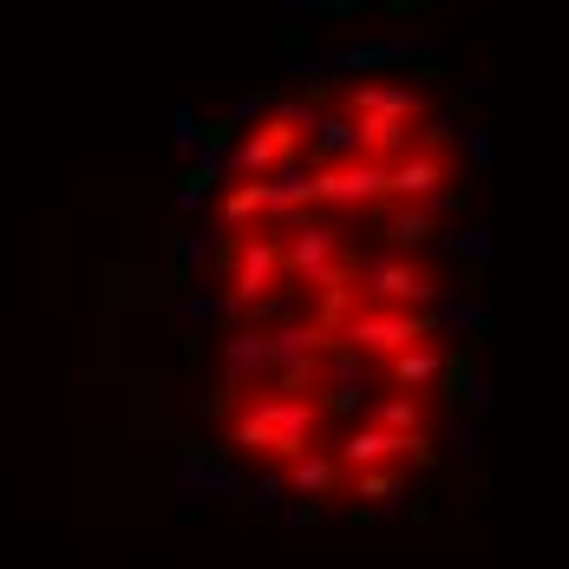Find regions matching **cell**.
Segmentation results:
<instances>
[{"label": "cell", "mask_w": 569, "mask_h": 569, "mask_svg": "<svg viewBox=\"0 0 569 569\" xmlns=\"http://www.w3.org/2000/svg\"><path fill=\"white\" fill-rule=\"evenodd\" d=\"M315 426H321V406H315V399L269 393L236 419L229 446H242V452H276L282 465H301V458L315 452Z\"/></svg>", "instance_id": "1"}, {"label": "cell", "mask_w": 569, "mask_h": 569, "mask_svg": "<svg viewBox=\"0 0 569 569\" xmlns=\"http://www.w3.org/2000/svg\"><path fill=\"white\" fill-rule=\"evenodd\" d=\"M439 328V315H419V308H373V315H353L347 321L341 341L353 347V353H406L412 341H426Z\"/></svg>", "instance_id": "2"}, {"label": "cell", "mask_w": 569, "mask_h": 569, "mask_svg": "<svg viewBox=\"0 0 569 569\" xmlns=\"http://www.w3.org/2000/svg\"><path fill=\"white\" fill-rule=\"evenodd\" d=\"M373 197H393V164H321L315 171V210H353V203H373Z\"/></svg>", "instance_id": "3"}, {"label": "cell", "mask_w": 569, "mask_h": 569, "mask_svg": "<svg viewBox=\"0 0 569 569\" xmlns=\"http://www.w3.org/2000/svg\"><path fill=\"white\" fill-rule=\"evenodd\" d=\"M367 295L393 308V301H432L439 282H432L426 269H412V262H373V269H367Z\"/></svg>", "instance_id": "4"}, {"label": "cell", "mask_w": 569, "mask_h": 569, "mask_svg": "<svg viewBox=\"0 0 569 569\" xmlns=\"http://www.w3.org/2000/svg\"><path fill=\"white\" fill-rule=\"evenodd\" d=\"M393 197H406L412 210H432L446 197V158H406V164H393Z\"/></svg>", "instance_id": "5"}, {"label": "cell", "mask_w": 569, "mask_h": 569, "mask_svg": "<svg viewBox=\"0 0 569 569\" xmlns=\"http://www.w3.org/2000/svg\"><path fill=\"white\" fill-rule=\"evenodd\" d=\"M347 112H353V118H367V112L419 118V112H426V99H419V92H406V86H387V79H367V86H353V92H347Z\"/></svg>", "instance_id": "6"}, {"label": "cell", "mask_w": 569, "mask_h": 569, "mask_svg": "<svg viewBox=\"0 0 569 569\" xmlns=\"http://www.w3.org/2000/svg\"><path fill=\"white\" fill-rule=\"evenodd\" d=\"M399 452H406V439H393L387 426H360V432H347V439H341V465H360V471L393 465Z\"/></svg>", "instance_id": "7"}, {"label": "cell", "mask_w": 569, "mask_h": 569, "mask_svg": "<svg viewBox=\"0 0 569 569\" xmlns=\"http://www.w3.org/2000/svg\"><path fill=\"white\" fill-rule=\"evenodd\" d=\"M387 380L393 387H432V380H446V347H406V353H393Z\"/></svg>", "instance_id": "8"}, {"label": "cell", "mask_w": 569, "mask_h": 569, "mask_svg": "<svg viewBox=\"0 0 569 569\" xmlns=\"http://www.w3.org/2000/svg\"><path fill=\"white\" fill-rule=\"evenodd\" d=\"M288 485H295L301 498H328V491L341 485V458H328V452H308L301 465H288Z\"/></svg>", "instance_id": "9"}, {"label": "cell", "mask_w": 569, "mask_h": 569, "mask_svg": "<svg viewBox=\"0 0 569 569\" xmlns=\"http://www.w3.org/2000/svg\"><path fill=\"white\" fill-rule=\"evenodd\" d=\"M217 217H223V223H249V217H269V183H262V177H242L236 190H223V197H217Z\"/></svg>", "instance_id": "10"}, {"label": "cell", "mask_w": 569, "mask_h": 569, "mask_svg": "<svg viewBox=\"0 0 569 569\" xmlns=\"http://www.w3.org/2000/svg\"><path fill=\"white\" fill-rule=\"evenodd\" d=\"M432 236H439V210H406V217L387 223V242H393V249H419V242H432Z\"/></svg>", "instance_id": "11"}, {"label": "cell", "mask_w": 569, "mask_h": 569, "mask_svg": "<svg viewBox=\"0 0 569 569\" xmlns=\"http://www.w3.org/2000/svg\"><path fill=\"white\" fill-rule=\"evenodd\" d=\"M236 131H242L236 118H203V124L190 131V144H197L203 158H223V151H236Z\"/></svg>", "instance_id": "12"}, {"label": "cell", "mask_w": 569, "mask_h": 569, "mask_svg": "<svg viewBox=\"0 0 569 569\" xmlns=\"http://www.w3.org/2000/svg\"><path fill=\"white\" fill-rule=\"evenodd\" d=\"M353 498H367V505H387V498H399V471H393V465L360 471V478H353Z\"/></svg>", "instance_id": "13"}, {"label": "cell", "mask_w": 569, "mask_h": 569, "mask_svg": "<svg viewBox=\"0 0 569 569\" xmlns=\"http://www.w3.org/2000/svg\"><path fill=\"white\" fill-rule=\"evenodd\" d=\"M210 183H217V158H197V164H183V177H177L183 197H203Z\"/></svg>", "instance_id": "14"}]
</instances>
